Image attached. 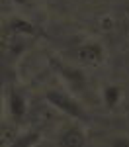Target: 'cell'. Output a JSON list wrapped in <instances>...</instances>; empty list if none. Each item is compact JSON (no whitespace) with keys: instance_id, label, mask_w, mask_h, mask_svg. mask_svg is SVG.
<instances>
[{"instance_id":"cell-1","label":"cell","mask_w":129,"mask_h":147,"mask_svg":"<svg viewBox=\"0 0 129 147\" xmlns=\"http://www.w3.org/2000/svg\"><path fill=\"white\" fill-rule=\"evenodd\" d=\"M45 98L51 106H55L63 114H67V116L74 118V120H80V122H88V114L82 110V106L70 94H67L63 90H47Z\"/></svg>"},{"instance_id":"cell-2","label":"cell","mask_w":129,"mask_h":147,"mask_svg":"<svg viewBox=\"0 0 129 147\" xmlns=\"http://www.w3.org/2000/svg\"><path fill=\"white\" fill-rule=\"evenodd\" d=\"M76 61L80 65H86V67H98L102 65L106 59V51L104 47L96 41H88V43H82V45L76 47Z\"/></svg>"},{"instance_id":"cell-3","label":"cell","mask_w":129,"mask_h":147,"mask_svg":"<svg viewBox=\"0 0 129 147\" xmlns=\"http://www.w3.org/2000/svg\"><path fill=\"white\" fill-rule=\"evenodd\" d=\"M51 65H53V69L61 75V79H65L67 82H70V84L80 86L82 82H84V73H82L80 69L72 67V65H69V63H63L61 59H57V57H51Z\"/></svg>"},{"instance_id":"cell-4","label":"cell","mask_w":129,"mask_h":147,"mask_svg":"<svg viewBox=\"0 0 129 147\" xmlns=\"http://www.w3.org/2000/svg\"><path fill=\"white\" fill-rule=\"evenodd\" d=\"M86 145V136L80 127H69L61 136V147H84Z\"/></svg>"},{"instance_id":"cell-5","label":"cell","mask_w":129,"mask_h":147,"mask_svg":"<svg viewBox=\"0 0 129 147\" xmlns=\"http://www.w3.org/2000/svg\"><path fill=\"white\" fill-rule=\"evenodd\" d=\"M8 106H10V114L14 120H22L25 112H27V102L18 90H10L8 96Z\"/></svg>"},{"instance_id":"cell-6","label":"cell","mask_w":129,"mask_h":147,"mask_svg":"<svg viewBox=\"0 0 129 147\" xmlns=\"http://www.w3.org/2000/svg\"><path fill=\"white\" fill-rule=\"evenodd\" d=\"M8 28H10L12 34H16V35H35L37 34V28L33 24L27 22V20H22V18H12Z\"/></svg>"},{"instance_id":"cell-7","label":"cell","mask_w":129,"mask_h":147,"mask_svg":"<svg viewBox=\"0 0 129 147\" xmlns=\"http://www.w3.org/2000/svg\"><path fill=\"white\" fill-rule=\"evenodd\" d=\"M102 98L106 102V108L112 110V108L117 106V102L121 100V88L116 86V84H108L104 88V92H102Z\"/></svg>"},{"instance_id":"cell-8","label":"cell","mask_w":129,"mask_h":147,"mask_svg":"<svg viewBox=\"0 0 129 147\" xmlns=\"http://www.w3.org/2000/svg\"><path fill=\"white\" fill-rule=\"evenodd\" d=\"M39 139H41V136H39L37 131H29V134H25V136L18 137L16 141H12V147H33Z\"/></svg>"},{"instance_id":"cell-9","label":"cell","mask_w":129,"mask_h":147,"mask_svg":"<svg viewBox=\"0 0 129 147\" xmlns=\"http://www.w3.org/2000/svg\"><path fill=\"white\" fill-rule=\"evenodd\" d=\"M112 147H129V137H116L112 141Z\"/></svg>"},{"instance_id":"cell-10","label":"cell","mask_w":129,"mask_h":147,"mask_svg":"<svg viewBox=\"0 0 129 147\" xmlns=\"http://www.w3.org/2000/svg\"><path fill=\"white\" fill-rule=\"evenodd\" d=\"M14 4H18V6H23V4H27V0H12Z\"/></svg>"}]
</instances>
